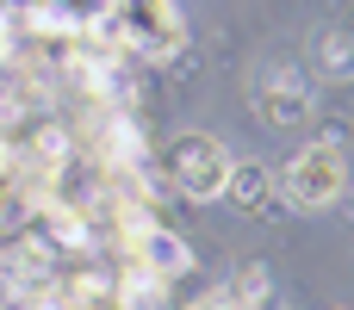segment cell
Returning <instances> with one entry per match:
<instances>
[{"mask_svg": "<svg viewBox=\"0 0 354 310\" xmlns=\"http://www.w3.org/2000/svg\"><path fill=\"white\" fill-rule=\"evenodd\" d=\"M174 168H180V180H187L193 193H218V186H224V149L205 143V137H187V143L174 149Z\"/></svg>", "mask_w": 354, "mask_h": 310, "instance_id": "6da1fadb", "label": "cell"}]
</instances>
